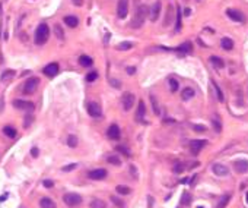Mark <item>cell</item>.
I'll return each instance as SVG.
<instances>
[{
    "label": "cell",
    "instance_id": "6da1fadb",
    "mask_svg": "<svg viewBox=\"0 0 248 208\" xmlns=\"http://www.w3.org/2000/svg\"><path fill=\"white\" fill-rule=\"evenodd\" d=\"M149 15V9L145 6V4H140L139 8L136 9L135 18L131 21V28H140L143 25V22L146 19V16Z\"/></svg>",
    "mask_w": 248,
    "mask_h": 208
},
{
    "label": "cell",
    "instance_id": "7a4b0ae2",
    "mask_svg": "<svg viewBox=\"0 0 248 208\" xmlns=\"http://www.w3.org/2000/svg\"><path fill=\"white\" fill-rule=\"evenodd\" d=\"M48 37H50V28H48V25L47 24H40L38 28L35 30V37H34L35 42H37L38 46L45 44Z\"/></svg>",
    "mask_w": 248,
    "mask_h": 208
},
{
    "label": "cell",
    "instance_id": "3957f363",
    "mask_svg": "<svg viewBox=\"0 0 248 208\" xmlns=\"http://www.w3.org/2000/svg\"><path fill=\"white\" fill-rule=\"evenodd\" d=\"M135 101H136V98H135V94H133V93L123 94V97H121L123 110H124V111L131 110V109H133V106H135Z\"/></svg>",
    "mask_w": 248,
    "mask_h": 208
},
{
    "label": "cell",
    "instance_id": "277c9868",
    "mask_svg": "<svg viewBox=\"0 0 248 208\" xmlns=\"http://www.w3.org/2000/svg\"><path fill=\"white\" fill-rule=\"evenodd\" d=\"M63 201H64V204L69 205V207H77V205L82 204V196L70 192V194H66L63 196Z\"/></svg>",
    "mask_w": 248,
    "mask_h": 208
},
{
    "label": "cell",
    "instance_id": "5b68a950",
    "mask_svg": "<svg viewBox=\"0 0 248 208\" xmlns=\"http://www.w3.org/2000/svg\"><path fill=\"white\" fill-rule=\"evenodd\" d=\"M38 85H40V79H38L37 76L29 78V79L24 84V93L25 94H34L35 91H37Z\"/></svg>",
    "mask_w": 248,
    "mask_h": 208
},
{
    "label": "cell",
    "instance_id": "8992f818",
    "mask_svg": "<svg viewBox=\"0 0 248 208\" xmlns=\"http://www.w3.org/2000/svg\"><path fill=\"white\" fill-rule=\"evenodd\" d=\"M88 113L93 119H101L102 117V109L98 103H89L88 104Z\"/></svg>",
    "mask_w": 248,
    "mask_h": 208
},
{
    "label": "cell",
    "instance_id": "52a82bcc",
    "mask_svg": "<svg viewBox=\"0 0 248 208\" xmlns=\"http://www.w3.org/2000/svg\"><path fill=\"white\" fill-rule=\"evenodd\" d=\"M129 13V0H118L117 4V16L120 19H124Z\"/></svg>",
    "mask_w": 248,
    "mask_h": 208
},
{
    "label": "cell",
    "instance_id": "ba28073f",
    "mask_svg": "<svg viewBox=\"0 0 248 208\" xmlns=\"http://www.w3.org/2000/svg\"><path fill=\"white\" fill-rule=\"evenodd\" d=\"M207 145V141L206 139H194L190 142V149H191V154L194 155H197L200 151H202L203 147H206Z\"/></svg>",
    "mask_w": 248,
    "mask_h": 208
},
{
    "label": "cell",
    "instance_id": "9c48e42d",
    "mask_svg": "<svg viewBox=\"0 0 248 208\" xmlns=\"http://www.w3.org/2000/svg\"><path fill=\"white\" fill-rule=\"evenodd\" d=\"M13 107H16L19 110H34V103L26 101V100H15L13 101Z\"/></svg>",
    "mask_w": 248,
    "mask_h": 208
},
{
    "label": "cell",
    "instance_id": "30bf717a",
    "mask_svg": "<svg viewBox=\"0 0 248 208\" xmlns=\"http://www.w3.org/2000/svg\"><path fill=\"white\" fill-rule=\"evenodd\" d=\"M159 15H161V3L159 2H155V3L149 8V18H150L152 22H155V21H158Z\"/></svg>",
    "mask_w": 248,
    "mask_h": 208
},
{
    "label": "cell",
    "instance_id": "8fae6325",
    "mask_svg": "<svg viewBox=\"0 0 248 208\" xmlns=\"http://www.w3.org/2000/svg\"><path fill=\"white\" fill-rule=\"evenodd\" d=\"M212 170H213V173L216 174V176H228L229 174V169H228L226 166H223V164H219V163H216V164H213V167H212Z\"/></svg>",
    "mask_w": 248,
    "mask_h": 208
},
{
    "label": "cell",
    "instance_id": "7c38bea8",
    "mask_svg": "<svg viewBox=\"0 0 248 208\" xmlns=\"http://www.w3.org/2000/svg\"><path fill=\"white\" fill-rule=\"evenodd\" d=\"M226 15H228L229 19H232V21H235V22H242V21H244V15H242L240 10H235V9H228Z\"/></svg>",
    "mask_w": 248,
    "mask_h": 208
},
{
    "label": "cell",
    "instance_id": "4fadbf2b",
    "mask_svg": "<svg viewBox=\"0 0 248 208\" xmlns=\"http://www.w3.org/2000/svg\"><path fill=\"white\" fill-rule=\"evenodd\" d=\"M107 170L105 169H97V170H92L91 173H89V177L92 179V180H102V179L107 177Z\"/></svg>",
    "mask_w": 248,
    "mask_h": 208
},
{
    "label": "cell",
    "instance_id": "5bb4252c",
    "mask_svg": "<svg viewBox=\"0 0 248 208\" xmlns=\"http://www.w3.org/2000/svg\"><path fill=\"white\" fill-rule=\"evenodd\" d=\"M234 169H235V171H238L241 174L248 173V161L247 160H238V161L234 163Z\"/></svg>",
    "mask_w": 248,
    "mask_h": 208
},
{
    "label": "cell",
    "instance_id": "9a60e30c",
    "mask_svg": "<svg viewBox=\"0 0 248 208\" xmlns=\"http://www.w3.org/2000/svg\"><path fill=\"white\" fill-rule=\"evenodd\" d=\"M120 135H121V132H120V127H118L117 125H111V126L108 127V131H107V136L113 141L118 139Z\"/></svg>",
    "mask_w": 248,
    "mask_h": 208
},
{
    "label": "cell",
    "instance_id": "2e32d148",
    "mask_svg": "<svg viewBox=\"0 0 248 208\" xmlns=\"http://www.w3.org/2000/svg\"><path fill=\"white\" fill-rule=\"evenodd\" d=\"M44 73H45L47 76H55L57 73H59V65L57 63H50V65H47L45 68H44Z\"/></svg>",
    "mask_w": 248,
    "mask_h": 208
},
{
    "label": "cell",
    "instance_id": "e0dca14e",
    "mask_svg": "<svg viewBox=\"0 0 248 208\" xmlns=\"http://www.w3.org/2000/svg\"><path fill=\"white\" fill-rule=\"evenodd\" d=\"M145 115H146V107H145V103L140 101L137 111H136V120L140 122V123H145Z\"/></svg>",
    "mask_w": 248,
    "mask_h": 208
},
{
    "label": "cell",
    "instance_id": "ac0fdd59",
    "mask_svg": "<svg viewBox=\"0 0 248 208\" xmlns=\"http://www.w3.org/2000/svg\"><path fill=\"white\" fill-rule=\"evenodd\" d=\"M191 48H193L191 42L187 41V42H182L181 46H178L177 48H174V51H177L180 56H184V54H187V53H190V51H191Z\"/></svg>",
    "mask_w": 248,
    "mask_h": 208
},
{
    "label": "cell",
    "instance_id": "d6986e66",
    "mask_svg": "<svg viewBox=\"0 0 248 208\" xmlns=\"http://www.w3.org/2000/svg\"><path fill=\"white\" fill-rule=\"evenodd\" d=\"M149 98H150V106H152V110H153V113H155L156 116H161V107H159V103H158L156 97L153 95V94H150V95H149Z\"/></svg>",
    "mask_w": 248,
    "mask_h": 208
},
{
    "label": "cell",
    "instance_id": "ffe728a7",
    "mask_svg": "<svg viewBox=\"0 0 248 208\" xmlns=\"http://www.w3.org/2000/svg\"><path fill=\"white\" fill-rule=\"evenodd\" d=\"M210 63L213 65L216 69H222L225 68V62H223V59H220V57H218V56H210Z\"/></svg>",
    "mask_w": 248,
    "mask_h": 208
},
{
    "label": "cell",
    "instance_id": "44dd1931",
    "mask_svg": "<svg viewBox=\"0 0 248 208\" xmlns=\"http://www.w3.org/2000/svg\"><path fill=\"white\" fill-rule=\"evenodd\" d=\"M79 63H80V66H83V68H89V66H92L93 60H92V57H89V56L82 54L79 57Z\"/></svg>",
    "mask_w": 248,
    "mask_h": 208
},
{
    "label": "cell",
    "instance_id": "7402d4cb",
    "mask_svg": "<svg viewBox=\"0 0 248 208\" xmlns=\"http://www.w3.org/2000/svg\"><path fill=\"white\" fill-rule=\"evenodd\" d=\"M40 207L41 208H55V202L51 198H41L40 200Z\"/></svg>",
    "mask_w": 248,
    "mask_h": 208
},
{
    "label": "cell",
    "instance_id": "603a6c76",
    "mask_svg": "<svg viewBox=\"0 0 248 208\" xmlns=\"http://www.w3.org/2000/svg\"><path fill=\"white\" fill-rule=\"evenodd\" d=\"M64 24L66 25H69L70 28H76V26L79 25V19L76 16H71V15H69V16L64 18Z\"/></svg>",
    "mask_w": 248,
    "mask_h": 208
},
{
    "label": "cell",
    "instance_id": "cb8c5ba5",
    "mask_svg": "<svg viewBox=\"0 0 248 208\" xmlns=\"http://www.w3.org/2000/svg\"><path fill=\"white\" fill-rule=\"evenodd\" d=\"M220 46H222L223 50H232L234 48V41L231 38H228V37H223L220 40Z\"/></svg>",
    "mask_w": 248,
    "mask_h": 208
},
{
    "label": "cell",
    "instance_id": "d4e9b609",
    "mask_svg": "<svg viewBox=\"0 0 248 208\" xmlns=\"http://www.w3.org/2000/svg\"><path fill=\"white\" fill-rule=\"evenodd\" d=\"M194 89L193 88H190V87H187V88H184L182 89V100H190V98H193L194 97Z\"/></svg>",
    "mask_w": 248,
    "mask_h": 208
},
{
    "label": "cell",
    "instance_id": "484cf974",
    "mask_svg": "<svg viewBox=\"0 0 248 208\" xmlns=\"http://www.w3.org/2000/svg\"><path fill=\"white\" fill-rule=\"evenodd\" d=\"M212 84H213V88H214V93H216V98H218V101L222 103L223 100H225V97H223V93H222V89L219 88V85L216 84L214 81H212Z\"/></svg>",
    "mask_w": 248,
    "mask_h": 208
},
{
    "label": "cell",
    "instance_id": "4316f807",
    "mask_svg": "<svg viewBox=\"0 0 248 208\" xmlns=\"http://www.w3.org/2000/svg\"><path fill=\"white\" fill-rule=\"evenodd\" d=\"M181 18H182V13H181V9L177 8V15H175V30L180 31L181 26H182V22H181Z\"/></svg>",
    "mask_w": 248,
    "mask_h": 208
},
{
    "label": "cell",
    "instance_id": "83f0119b",
    "mask_svg": "<svg viewBox=\"0 0 248 208\" xmlns=\"http://www.w3.org/2000/svg\"><path fill=\"white\" fill-rule=\"evenodd\" d=\"M212 126H213L214 132H218V133L222 131V123H220V120L218 119V116H213V117H212Z\"/></svg>",
    "mask_w": 248,
    "mask_h": 208
},
{
    "label": "cell",
    "instance_id": "f1b7e54d",
    "mask_svg": "<svg viewBox=\"0 0 248 208\" xmlns=\"http://www.w3.org/2000/svg\"><path fill=\"white\" fill-rule=\"evenodd\" d=\"M54 34L59 40H61V41L64 40V31H63V28H61V25H59V24L54 25Z\"/></svg>",
    "mask_w": 248,
    "mask_h": 208
},
{
    "label": "cell",
    "instance_id": "f546056e",
    "mask_svg": "<svg viewBox=\"0 0 248 208\" xmlns=\"http://www.w3.org/2000/svg\"><path fill=\"white\" fill-rule=\"evenodd\" d=\"M3 133L6 136H9V138H15L16 136V129L12 126H4L3 127Z\"/></svg>",
    "mask_w": 248,
    "mask_h": 208
},
{
    "label": "cell",
    "instance_id": "4dcf8cb0",
    "mask_svg": "<svg viewBox=\"0 0 248 208\" xmlns=\"http://www.w3.org/2000/svg\"><path fill=\"white\" fill-rule=\"evenodd\" d=\"M15 76V70H12V69H9V70H4L3 73H2V76H0V79L2 81H9V79H12V78Z\"/></svg>",
    "mask_w": 248,
    "mask_h": 208
},
{
    "label": "cell",
    "instance_id": "1f68e13d",
    "mask_svg": "<svg viewBox=\"0 0 248 208\" xmlns=\"http://www.w3.org/2000/svg\"><path fill=\"white\" fill-rule=\"evenodd\" d=\"M91 208H107V204H105V201H102V200H92Z\"/></svg>",
    "mask_w": 248,
    "mask_h": 208
},
{
    "label": "cell",
    "instance_id": "d6a6232c",
    "mask_svg": "<svg viewBox=\"0 0 248 208\" xmlns=\"http://www.w3.org/2000/svg\"><path fill=\"white\" fill-rule=\"evenodd\" d=\"M107 160H108V163L113 164V166H121V160H120V157L115 155V154H114V155H109Z\"/></svg>",
    "mask_w": 248,
    "mask_h": 208
},
{
    "label": "cell",
    "instance_id": "836d02e7",
    "mask_svg": "<svg viewBox=\"0 0 248 208\" xmlns=\"http://www.w3.org/2000/svg\"><path fill=\"white\" fill-rule=\"evenodd\" d=\"M115 191L118 192V194H120V195H129V194H130V188L129 186H124V185H118L117 188H115Z\"/></svg>",
    "mask_w": 248,
    "mask_h": 208
},
{
    "label": "cell",
    "instance_id": "e575fe53",
    "mask_svg": "<svg viewBox=\"0 0 248 208\" xmlns=\"http://www.w3.org/2000/svg\"><path fill=\"white\" fill-rule=\"evenodd\" d=\"M67 145L70 147V148H75V147H77V136L69 135L67 136Z\"/></svg>",
    "mask_w": 248,
    "mask_h": 208
},
{
    "label": "cell",
    "instance_id": "d590c367",
    "mask_svg": "<svg viewBox=\"0 0 248 208\" xmlns=\"http://www.w3.org/2000/svg\"><path fill=\"white\" fill-rule=\"evenodd\" d=\"M131 47H133V44H131L130 41H123V42H120L118 44V50H121V51H126V50H130Z\"/></svg>",
    "mask_w": 248,
    "mask_h": 208
},
{
    "label": "cell",
    "instance_id": "8d00e7d4",
    "mask_svg": "<svg viewBox=\"0 0 248 208\" xmlns=\"http://www.w3.org/2000/svg\"><path fill=\"white\" fill-rule=\"evenodd\" d=\"M229 200H231V195H225L220 198V201H219V204L216 208H225L228 205V202H229Z\"/></svg>",
    "mask_w": 248,
    "mask_h": 208
},
{
    "label": "cell",
    "instance_id": "74e56055",
    "mask_svg": "<svg viewBox=\"0 0 248 208\" xmlns=\"http://www.w3.org/2000/svg\"><path fill=\"white\" fill-rule=\"evenodd\" d=\"M169 88H171V91H172V93L178 91V88H180V82H178L177 79L171 78V79H169Z\"/></svg>",
    "mask_w": 248,
    "mask_h": 208
},
{
    "label": "cell",
    "instance_id": "f35d334b",
    "mask_svg": "<svg viewBox=\"0 0 248 208\" xmlns=\"http://www.w3.org/2000/svg\"><path fill=\"white\" fill-rule=\"evenodd\" d=\"M172 9H174V6L172 4H169L168 6V15H166V19H165V25H169V24H171V18L174 16Z\"/></svg>",
    "mask_w": 248,
    "mask_h": 208
},
{
    "label": "cell",
    "instance_id": "ab89813d",
    "mask_svg": "<svg viewBox=\"0 0 248 208\" xmlns=\"http://www.w3.org/2000/svg\"><path fill=\"white\" fill-rule=\"evenodd\" d=\"M98 78V73L97 72H89L88 75H86V81L88 82H93L95 79Z\"/></svg>",
    "mask_w": 248,
    "mask_h": 208
},
{
    "label": "cell",
    "instance_id": "60d3db41",
    "mask_svg": "<svg viewBox=\"0 0 248 208\" xmlns=\"http://www.w3.org/2000/svg\"><path fill=\"white\" fill-rule=\"evenodd\" d=\"M190 200H191V196H190V194H187V192H185L184 195H182V198H181V202H182L184 205H188L190 202H191Z\"/></svg>",
    "mask_w": 248,
    "mask_h": 208
},
{
    "label": "cell",
    "instance_id": "b9f144b4",
    "mask_svg": "<svg viewBox=\"0 0 248 208\" xmlns=\"http://www.w3.org/2000/svg\"><path fill=\"white\" fill-rule=\"evenodd\" d=\"M193 129H194V132H200V133L206 132V126H204V125H193Z\"/></svg>",
    "mask_w": 248,
    "mask_h": 208
},
{
    "label": "cell",
    "instance_id": "7bdbcfd3",
    "mask_svg": "<svg viewBox=\"0 0 248 208\" xmlns=\"http://www.w3.org/2000/svg\"><path fill=\"white\" fill-rule=\"evenodd\" d=\"M184 169H185V167L182 166L181 163H175V166H174V171H175V173H181Z\"/></svg>",
    "mask_w": 248,
    "mask_h": 208
},
{
    "label": "cell",
    "instance_id": "ee69618b",
    "mask_svg": "<svg viewBox=\"0 0 248 208\" xmlns=\"http://www.w3.org/2000/svg\"><path fill=\"white\" fill-rule=\"evenodd\" d=\"M76 167H77V164L76 163H73V164H69V166H66V167H63V171H71V170H75Z\"/></svg>",
    "mask_w": 248,
    "mask_h": 208
},
{
    "label": "cell",
    "instance_id": "f6af8a7d",
    "mask_svg": "<svg viewBox=\"0 0 248 208\" xmlns=\"http://www.w3.org/2000/svg\"><path fill=\"white\" fill-rule=\"evenodd\" d=\"M32 122H34V117H32L31 115H26V117H25V127H28Z\"/></svg>",
    "mask_w": 248,
    "mask_h": 208
},
{
    "label": "cell",
    "instance_id": "bcb514c9",
    "mask_svg": "<svg viewBox=\"0 0 248 208\" xmlns=\"http://www.w3.org/2000/svg\"><path fill=\"white\" fill-rule=\"evenodd\" d=\"M111 201H113L114 204H117L118 207H124V204H123V201L120 200V198H115V196H111Z\"/></svg>",
    "mask_w": 248,
    "mask_h": 208
},
{
    "label": "cell",
    "instance_id": "7dc6e473",
    "mask_svg": "<svg viewBox=\"0 0 248 208\" xmlns=\"http://www.w3.org/2000/svg\"><path fill=\"white\" fill-rule=\"evenodd\" d=\"M115 149H117V151H120V153H123V154H126V155H130V151H129L127 148H124V147H120V145H118Z\"/></svg>",
    "mask_w": 248,
    "mask_h": 208
},
{
    "label": "cell",
    "instance_id": "c3c4849f",
    "mask_svg": "<svg viewBox=\"0 0 248 208\" xmlns=\"http://www.w3.org/2000/svg\"><path fill=\"white\" fill-rule=\"evenodd\" d=\"M42 185H44L45 188H53V186H54V182H53V180H44Z\"/></svg>",
    "mask_w": 248,
    "mask_h": 208
},
{
    "label": "cell",
    "instance_id": "681fc988",
    "mask_svg": "<svg viewBox=\"0 0 248 208\" xmlns=\"http://www.w3.org/2000/svg\"><path fill=\"white\" fill-rule=\"evenodd\" d=\"M130 171H131V174H133V179H137V177H139V174L136 173V167H135V166H130Z\"/></svg>",
    "mask_w": 248,
    "mask_h": 208
},
{
    "label": "cell",
    "instance_id": "f907efd6",
    "mask_svg": "<svg viewBox=\"0 0 248 208\" xmlns=\"http://www.w3.org/2000/svg\"><path fill=\"white\" fill-rule=\"evenodd\" d=\"M196 166H198V161H191V163H188V166H187V169H194Z\"/></svg>",
    "mask_w": 248,
    "mask_h": 208
},
{
    "label": "cell",
    "instance_id": "816d5d0a",
    "mask_svg": "<svg viewBox=\"0 0 248 208\" xmlns=\"http://www.w3.org/2000/svg\"><path fill=\"white\" fill-rule=\"evenodd\" d=\"M147 201H149V202H147V207L152 208V207H153V201H155V200H153L152 196H147Z\"/></svg>",
    "mask_w": 248,
    "mask_h": 208
},
{
    "label": "cell",
    "instance_id": "f5cc1de1",
    "mask_svg": "<svg viewBox=\"0 0 248 208\" xmlns=\"http://www.w3.org/2000/svg\"><path fill=\"white\" fill-rule=\"evenodd\" d=\"M38 153H40V151H38V148H32V149H31V155H32V157H38Z\"/></svg>",
    "mask_w": 248,
    "mask_h": 208
},
{
    "label": "cell",
    "instance_id": "db71d44e",
    "mask_svg": "<svg viewBox=\"0 0 248 208\" xmlns=\"http://www.w3.org/2000/svg\"><path fill=\"white\" fill-rule=\"evenodd\" d=\"M111 85H113V87H115V88H120V87H121V84H120V82L114 81V79H111Z\"/></svg>",
    "mask_w": 248,
    "mask_h": 208
},
{
    "label": "cell",
    "instance_id": "11a10c76",
    "mask_svg": "<svg viewBox=\"0 0 248 208\" xmlns=\"http://www.w3.org/2000/svg\"><path fill=\"white\" fill-rule=\"evenodd\" d=\"M73 2V4H76V6H82V3H83V0H71Z\"/></svg>",
    "mask_w": 248,
    "mask_h": 208
},
{
    "label": "cell",
    "instance_id": "9f6ffc18",
    "mask_svg": "<svg viewBox=\"0 0 248 208\" xmlns=\"http://www.w3.org/2000/svg\"><path fill=\"white\" fill-rule=\"evenodd\" d=\"M184 15H185V16H190V15H191V9H190V8L185 9V10H184Z\"/></svg>",
    "mask_w": 248,
    "mask_h": 208
},
{
    "label": "cell",
    "instance_id": "6f0895ef",
    "mask_svg": "<svg viewBox=\"0 0 248 208\" xmlns=\"http://www.w3.org/2000/svg\"><path fill=\"white\" fill-rule=\"evenodd\" d=\"M127 72L130 73V75H133L136 72V68H127Z\"/></svg>",
    "mask_w": 248,
    "mask_h": 208
},
{
    "label": "cell",
    "instance_id": "680465c9",
    "mask_svg": "<svg viewBox=\"0 0 248 208\" xmlns=\"http://www.w3.org/2000/svg\"><path fill=\"white\" fill-rule=\"evenodd\" d=\"M0 16H2V4H0Z\"/></svg>",
    "mask_w": 248,
    "mask_h": 208
},
{
    "label": "cell",
    "instance_id": "91938a15",
    "mask_svg": "<svg viewBox=\"0 0 248 208\" xmlns=\"http://www.w3.org/2000/svg\"><path fill=\"white\" fill-rule=\"evenodd\" d=\"M247 204H248V192H247Z\"/></svg>",
    "mask_w": 248,
    "mask_h": 208
}]
</instances>
